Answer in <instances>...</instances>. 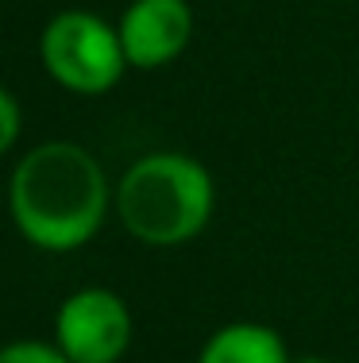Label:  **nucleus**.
Here are the masks:
<instances>
[{"label": "nucleus", "mask_w": 359, "mask_h": 363, "mask_svg": "<svg viewBox=\"0 0 359 363\" xmlns=\"http://www.w3.org/2000/svg\"><path fill=\"white\" fill-rule=\"evenodd\" d=\"M116 186H108L97 155L74 140H47L23 151L8 182V213L31 247L66 255L85 247L113 209Z\"/></svg>", "instance_id": "1"}, {"label": "nucleus", "mask_w": 359, "mask_h": 363, "mask_svg": "<svg viewBox=\"0 0 359 363\" xmlns=\"http://www.w3.org/2000/svg\"><path fill=\"white\" fill-rule=\"evenodd\" d=\"M113 209L132 240L147 247H182L212 220L217 186L193 155L151 151L120 174Z\"/></svg>", "instance_id": "2"}, {"label": "nucleus", "mask_w": 359, "mask_h": 363, "mask_svg": "<svg viewBox=\"0 0 359 363\" xmlns=\"http://www.w3.org/2000/svg\"><path fill=\"white\" fill-rule=\"evenodd\" d=\"M39 58L50 82L78 97H101L116 89L127 70L116 23L85 8H66L50 16V23L39 35Z\"/></svg>", "instance_id": "3"}, {"label": "nucleus", "mask_w": 359, "mask_h": 363, "mask_svg": "<svg viewBox=\"0 0 359 363\" xmlns=\"http://www.w3.org/2000/svg\"><path fill=\"white\" fill-rule=\"evenodd\" d=\"M132 309L108 286L66 294L55 313V344L70 363H120L132 348Z\"/></svg>", "instance_id": "4"}, {"label": "nucleus", "mask_w": 359, "mask_h": 363, "mask_svg": "<svg viewBox=\"0 0 359 363\" xmlns=\"http://www.w3.org/2000/svg\"><path fill=\"white\" fill-rule=\"evenodd\" d=\"M193 28L198 20L190 0H132L116 23L132 70H162L182 58L193 43Z\"/></svg>", "instance_id": "5"}, {"label": "nucleus", "mask_w": 359, "mask_h": 363, "mask_svg": "<svg viewBox=\"0 0 359 363\" xmlns=\"http://www.w3.org/2000/svg\"><path fill=\"white\" fill-rule=\"evenodd\" d=\"M198 363H290V352L270 325L232 321L201 344Z\"/></svg>", "instance_id": "6"}, {"label": "nucleus", "mask_w": 359, "mask_h": 363, "mask_svg": "<svg viewBox=\"0 0 359 363\" xmlns=\"http://www.w3.org/2000/svg\"><path fill=\"white\" fill-rule=\"evenodd\" d=\"M0 363H70L58 352V344H42V340H12V344H0Z\"/></svg>", "instance_id": "7"}, {"label": "nucleus", "mask_w": 359, "mask_h": 363, "mask_svg": "<svg viewBox=\"0 0 359 363\" xmlns=\"http://www.w3.org/2000/svg\"><path fill=\"white\" fill-rule=\"evenodd\" d=\"M20 132H23V112H20V101L12 97V89H4V85H0V159H4V155L16 147Z\"/></svg>", "instance_id": "8"}, {"label": "nucleus", "mask_w": 359, "mask_h": 363, "mask_svg": "<svg viewBox=\"0 0 359 363\" xmlns=\"http://www.w3.org/2000/svg\"><path fill=\"white\" fill-rule=\"evenodd\" d=\"M290 363H332V359H324V356H302V359H290Z\"/></svg>", "instance_id": "9"}]
</instances>
